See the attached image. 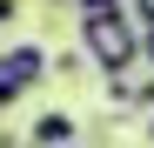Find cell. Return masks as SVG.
Masks as SVG:
<instances>
[{
  "mask_svg": "<svg viewBox=\"0 0 154 148\" xmlns=\"http://www.w3.org/2000/svg\"><path fill=\"white\" fill-rule=\"evenodd\" d=\"M81 47L94 54L100 74H127L141 61V27L127 7H100V14H81Z\"/></svg>",
  "mask_w": 154,
  "mask_h": 148,
  "instance_id": "obj_1",
  "label": "cell"
},
{
  "mask_svg": "<svg viewBox=\"0 0 154 148\" xmlns=\"http://www.w3.org/2000/svg\"><path fill=\"white\" fill-rule=\"evenodd\" d=\"M47 74H54V54H47L40 40H20V47H7V54H0V108H7V101H20L27 88H40Z\"/></svg>",
  "mask_w": 154,
  "mask_h": 148,
  "instance_id": "obj_2",
  "label": "cell"
},
{
  "mask_svg": "<svg viewBox=\"0 0 154 148\" xmlns=\"http://www.w3.org/2000/svg\"><path fill=\"white\" fill-rule=\"evenodd\" d=\"M74 135H81V128H74V114H60V108H47L34 128H27L34 148H74Z\"/></svg>",
  "mask_w": 154,
  "mask_h": 148,
  "instance_id": "obj_3",
  "label": "cell"
},
{
  "mask_svg": "<svg viewBox=\"0 0 154 148\" xmlns=\"http://www.w3.org/2000/svg\"><path fill=\"white\" fill-rule=\"evenodd\" d=\"M87 47H67V54H54V74H67V81H81V74H87Z\"/></svg>",
  "mask_w": 154,
  "mask_h": 148,
  "instance_id": "obj_4",
  "label": "cell"
},
{
  "mask_svg": "<svg viewBox=\"0 0 154 148\" xmlns=\"http://www.w3.org/2000/svg\"><path fill=\"white\" fill-rule=\"evenodd\" d=\"M127 108H147L154 114V74H147V81H127Z\"/></svg>",
  "mask_w": 154,
  "mask_h": 148,
  "instance_id": "obj_5",
  "label": "cell"
},
{
  "mask_svg": "<svg viewBox=\"0 0 154 148\" xmlns=\"http://www.w3.org/2000/svg\"><path fill=\"white\" fill-rule=\"evenodd\" d=\"M127 14H134V27H154V0H127Z\"/></svg>",
  "mask_w": 154,
  "mask_h": 148,
  "instance_id": "obj_6",
  "label": "cell"
},
{
  "mask_svg": "<svg viewBox=\"0 0 154 148\" xmlns=\"http://www.w3.org/2000/svg\"><path fill=\"white\" fill-rule=\"evenodd\" d=\"M141 61H147V74H154V27H141Z\"/></svg>",
  "mask_w": 154,
  "mask_h": 148,
  "instance_id": "obj_7",
  "label": "cell"
},
{
  "mask_svg": "<svg viewBox=\"0 0 154 148\" xmlns=\"http://www.w3.org/2000/svg\"><path fill=\"white\" fill-rule=\"evenodd\" d=\"M100 7H127V0H81V14H100Z\"/></svg>",
  "mask_w": 154,
  "mask_h": 148,
  "instance_id": "obj_8",
  "label": "cell"
},
{
  "mask_svg": "<svg viewBox=\"0 0 154 148\" xmlns=\"http://www.w3.org/2000/svg\"><path fill=\"white\" fill-rule=\"evenodd\" d=\"M147 141H154V114H147Z\"/></svg>",
  "mask_w": 154,
  "mask_h": 148,
  "instance_id": "obj_9",
  "label": "cell"
},
{
  "mask_svg": "<svg viewBox=\"0 0 154 148\" xmlns=\"http://www.w3.org/2000/svg\"><path fill=\"white\" fill-rule=\"evenodd\" d=\"M74 148H87V141H74Z\"/></svg>",
  "mask_w": 154,
  "mask_h": 148,
  "instance_id": "obj_10",
  "label": "cell"
}]
</instances>
